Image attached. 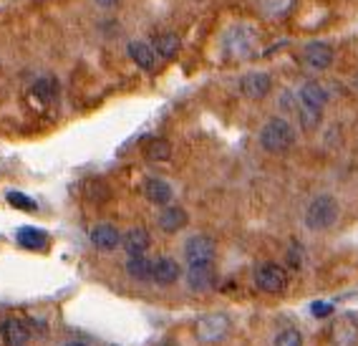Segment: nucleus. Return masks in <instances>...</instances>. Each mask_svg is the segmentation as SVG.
<instances>
[{"instance_id": "nucleus-6", "label": "nucleus", "mask_w": 358, "mask_h": 346, "mask_svg": "<svg viewBox=\"0 0 358 346\" xmlns=\"http://www.w3.org/2000/svg\"><path fill=\"white\" fill-rule=\"evenodd\" d=\"M187 265L194 263H212L215 261V240L210 235H192L185 243Z\"/></svg>"}, {"instance_id": "nucleus-18", "label": "nucleus", "mask_w": 358, "mask_h": 346, "mask_svg": "<svg viewBox=\"0 0 358 346\" xmlns=\"http://www.w3.org/2000/svg\"><path fill=\"white\" fill-rule=\"evenodd\" d=\"M127 273L134 278V281H152L154 261H149V258H144V256H129Z\"/></svg>"}, {"instance_id": "nucleus-28", "label": "nucleus", "mask_w": 358, "mask_h": 346, "mask_svg": "<svg viewBox=\"0 0 358 346\" xmlns=\"http://www.w3.org/2000/svg\"><path fill=\"white\" fill-rule=\"evenodd\" d=\"M99 6L101 8H111V6H116V3H119V0H96Z\"/></svg>"}, {"instance_id": "nucleus-10", "label": "nucleus", "mask_w": 358, "mask_h": 346, "mask_svg": "<svg viewBox=\"0 0 358 346\" xmlns=\"http://www.w3.org/2000/svg\"><path fill=\"white\" fill-rule=\"evenodd\" d=\"M270 89H273V78L265 71H252L240 81V91L248 99H265L270 94Z\"/></svg>"}, {"instance_id": "nucleus-12", "label": "nucleus", "mask_w": 358, "mask_h": 346, "mask_svg": "<svg viewBox=\"0 0 358 346\" xmlns=\"http://www.w3.org/2000/svg\"><path fill=\"white\" fill-rule=\"evenodd\" d=\"M0 339L8 346H23L31 339V326L23 319H6L0 324Z\"/></svg>"}, {"instance_id": "nucleus-25", "label": "nucleus", "mask_w": 358, "mask_h": 346, "mask_svg": "<svg viewBox=\"0 0 358 346\" xmlns=\"http://www.w3.org/2000/svg\"><path fill=\"white\" fill-rule=\"evenodd\" d=\"M273 346H303V336L298 328H282V331H278Z\"/></svg>"}, {"instance_id": "nucleus-9", "label": "nucleus", "mask_w": 358, "mask_h": 346, "mask_svg": "<svg viewBox=\"0 0 358 346\" xmlns=\"http://www.w3.org/2000/svg\"><path fill=\"white\" fill-rule=\"evenodd\" d=\"M185 278L189 289L197 291V293H205V291H210L215 286L217 273H215V265L212 263H194V265H187Z\"/></svg>"}, {"instance_id": "nucleus-29", "label": "nucleus", "mask_w": 358, "mask_h": 346, "mask_svg": "<svg viewBox=\"0 0 358 346\" xmlns=\"http://www.w3.org/2000/svg\"><path fill=\"white\" fill-rule=\"evenodd\" d=\"M64 346H89V344H83V341H69V344H64Z\"/></svg>"}, {"instance_id": "nucleus-20", "label": "nucleus", "mask_w": 358, "mask_h": 346, "mask_svg": "<svg viewBox=\"0 0 358 346\" xmlns=\"http://www.w3.org/2000/svg\"><path fill=\"white\" fill-rule=\"evenodd\" d=\"M154 51L162 58H172L174 53L179 51V39L174 33H159V36L154 39Z\"/></svg>"}, {"instance_id": "nucleus-16", "label": "nucleus", "mask_w": 358, "mask_h": 346, "mask_svg": "<svg viewBox=\"0 0 358 346\" xmlns=\"http://www.w3.org/2000/svg\"><path fill=\"white\" fill-rule=\"evenodd\" d=\"M144 195L154 205H169L172 202V187L166 185L164 180H157V177L144 182Z\"/></svg>"}, {"instance_id": "nucleus-7", "label": "nucleus", "mask_w": 358, "mask_h": 346, "mask_svg": "<svg viewBox=\"0 0 358 346\" xmlns=\"http://www.w3.org/2000/svg\"><path fill=\"white\" fill-rule=\"evenodd\" d=\"M333 58H336V51H333V46L326 43V41H313V43H308L303 48V61L315 71L331 69Z\"/></svg>"}, {"instance_id": "nucleus-26", "label": "nucleus", "mask_w": 358, "mask_h": 346, "mask_svg": "<svg viewBox=\"0 0 358 346\" xmlns=\"http://www.w3.org/2000/svg\"><path fill=\"white\" fill-rule=\"evenodd\" d=\"M310 314H313L315 319H326V316H331V314H333V303L315 301L313 306H310Z\"/></svg>"}, {"instance_id": "nucleus-19", "label": "nucleus", "mask_w": 358, "mask_h": 346, "mask_svg": "<svg viewBox=\"0 0 358 346\" xmlns=\"http://www.w3.org/2000/svg\"><path fill=\"white\" fill-rule=\"evenodd\" d=\"M187 225V212L182 207H164L159 215V228L164 233H177Z\"/></svg>"}, {"instance_id": "nucleus-23", "label": "nucleus", "mask_w": 358, "mask_h": 346, "mask_svg": "<svg viewBox=\"0 0 358 346\" xmlns=\"http://www.w3.org/2000/svg\"><path fill=\"white\" fill-rule=\"evenodd\" d=\"M295 0H260V8L270 18H282V15H288L293 11Z\"/></svg>"}, {"instance_id": "nucleus-22", "label": "nucleus", "mask_w": 358, "mask_h": 346, "mask_svg": "<svg viewBox=\"0 0 358 346\" xmlns=\"http://www.w3.org/2000/svg\"><path fill=\"white\" fill-rule=\"evenodd\" d=\"M144 154H147L152 162H164L172 157V144L166 139H152L147 144V149H144Z\"/></svg>"}, {"instance_id": "nucleus-21", "label": "nucleus", "mask_w": 358, "mask_h": 346, "mask_svg": "<svg viewBox=\"0 0 358 346\" xmlns=\"http://www.w3.org/2000/svg\"><path fill=\"white\" fill-rule=\"evenodd\" d=\"M31 97H36L43 104L53 102V97H56V81H53V78H38V81H33Z\"/></svg>"}, {"instance_id": "nucleus-30", "label": "nucleus", "mask_w": 358, "mask_h": 346, "mask_svg": "<svg viewBox=\"0 0 358 346\" xmlns=\"http://www.w3.org/2000/svg\"><path fill=\"white\" fill-rule=\"evenodd\" d=\"M353 86H356V89H358V74H356V76H353Z\"/></svg>"}, {"instance_id": "nucleus-2", "label": "nucleus", "mask_w": 358, "mask_h": 346, "mask_svg": "<svg viewBox=\"0 0 358 346\" xmlns=\"http://www.w3.org/2000/svg\"><path fill=\"white\" fill-rule=\"evenodd\" d=\"M295 144V129L288 119H270L265 127L260 129V147L265 152H273V154H282L288 152L290 147Z\"/></svg>"}, {"instance_id": "nucleus-4", "label": "nucleus", "mask_w": 358, "mask_h": 346, "mask_svg": "<svg viewBox=\"0 0 358 346\" xmlns=\"http://www.w3.org/2000/svg\"><path fill=\"white\" fill-rule=\"evenodd\" d=\"M252 281H255L257 291H262V293H282L285 283H288V273H285L282 265L273 263V261H265V263L255 265Z\"/></svg>"}, {"instance_id": "nucleus-15", "label": "nucleus", "mask_w": 358, "mask_h": 346, "mask_svg": "<svg viewBox=\"0 0 358 346\" xmlns=\"http://www.w3.org/2000/svg\"><path fill=\"white\" fill-rule=\"evenodd\" d=\"M122 245L129 256H144L149 250V245H152V237H149V233L144 228H131L122 237Z\"/></svg>"}, {"instance_id": "nucleus-11", "label": "nucleus", "mask_w": 358, "mask_h": 346, "mask_svg": "<svg viewBox=\"0 0 358 346\" xmlns=\"http://www.w3.org/2000/svg\"><path fill=\"white\" fill-rule=\"evenodd\" d=\"M91 243H94V248L109 253V250H116L122 245V233L116 230L111 223H99L91 230Z\"/></svg>"}, {"instance_id": "nucleus-17", "label": "nucleus", "mask_w": 358, "mask_h": 346, "mask_svg": "<svg viewBox=\"0 0 358 346\" xmlns=\"http://www.w3.org/2000/svg\"><path fill=\"white\" fill-rule=\"evenodd\" d=\"M15 237H18V245L26 250H43L45 245H48V235H45V230H41V228H20L18 233H15Z\"/></svg>"}, {"instance_id": "nucleus-1", "label": "nucleus", "mask_w": 358, "mask_h": 346, "mask_svg": "<svg viewBox=\"0 0 358 346\" xmlns=\"http://www.w3.org/2000/svg\"><path fill=\"white\" fill-rule=\"evenodd\" d=\"M328 102L326 89L315 81H306L298 89V114H301V124L306 129H315L323 119V106Z\"/></svg>"}, {"instance_id": "nucleus-24", "label": "nucleus", "mask_w": 358, "mask_h": 346, "mask_svg": "<svg viewBox=\"0 0 358 346\" xmlns=\"http://www.w3.org/2000/svg\"><path fill=\"white\" fill-rule=\"evenodd\" d=\"M6 200L10 202L13 207H18V210H26V212H36L38 210V205H36V200H31L28 195L18 193V190H10V193L6 195Z\"/></svg>"}, {"instance_id": "nucleus-3", "label": "nucleus", "mask_w": 358, "mask_h": 346, "mask_svg": "<svg viewBox=\"0 0 358 346\" xmlns=\"http://www.w3.org/2000/svg\"><path fill=\"white\" fill-rule=\"evenodd\" d=\"M336 220H338V202L333 195H318L310 200V205L306 210V225L310 230H328L336 225Z\"/></svg>"}, {"instance_id": "nucleus-14", "label": "nucleus", "mask_w": 358, "mask_h": 346, "mask_svg": "<svg viewBox=\"0 0 358 346\" xmlns=\"http://www.w3.org/2000/svg\"><path fill=\"white\" fill-rule=\"evenodd\" d=\"M129 56L141 71H154V66H157V51H154V46L144 43V41H131Z\"/></svg>"}, {"instance_id": "nucleus-27", "label": "nucleus", "mask_w": 358, "mask_h": 346, "mask_svg": "<svg viewBox=\"0 0 358 346\" xmlns=\"http://www.w3.org/2000/svg\"><path fill=\"white\" fill-rule=\"evenodd\" d=\"M280 109L298 111V94H290V91H282V94H280Z\"/></svg>"}, {"instance_id": "nucleus-13", "label": "nucleus", "mask_w": 358, "mask_h": 346, "mask_svg": "<svg viewBox=\"0 0 358 346\" xmlns=\"http://www.w3.org/2000/svg\"><path fill=\"white\" fill-rule=\"evenodd\" d=\"M182 270H179V263L172 261V258H157L154 261V276L152 281L159 283V286H172V283L179 281Z\"/></svg>"}, {"instance_id": "nucleus-8", "label": "nucleus", "mask_w": 358, "mask_h": 346, "mask_svg": "<svg viewBox=\"0 0 358 346\" xmlns=\"http://www.w3.org/2000/svg\"><path fill=\"white\" fill-rule=\"evenodd\" d=\"M230 331V321L224 314H212V316H205V319L197 321V339L199 341H220L224 339V333Z\"/></svg>"}, {"instance_id": "nucleus-5", "label": "nucleus", "mask_w": 358, "mask_h": 346, "mask_svg": "<svg viewBox=\"0 0 358 346\" xmlns=\"http://www.w3.org/2000/svg\"><path fill=\"white\" fill-rule=\"evenodd\" d=\"M224 48L232 58H250L257 51L255 31L250 26H232L224 33Z\"/></svg>"}]
</instances>
